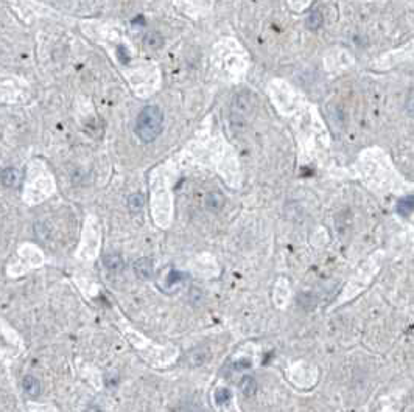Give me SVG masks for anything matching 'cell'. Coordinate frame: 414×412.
Returning a JSON list of instances; mask_svg holds the SVG:
<instances>
[{
    "instance_id": "6da1fadb",
    "label": "cell",
    "mask_w": 414,
    "mask_h": 412,
    "mask_svg": "<svg viewBox=\"0 0 414 412\" xmlns=\"http://www.w3.org/2000/svg\"><path fill=\"white\" fill-rule=\"evenodd\" d=\"M163 114L157 106H147L139 115L136 132L143 142H153L162 131Z\"/></svg>"
},
{
    "instance_id": "7a4b0ae2",
    "label": "cell",
    "mask_w": 414,
    "mask_h": 412,
    "mask_svg": "<svg viewBox=\"0 0 414 412\" xmlns=\"http://www.w3.org/2000/svg\"><path fill=\"white\" fill-rule=\"evenodd\" d=\"M134 272L137 274V277L147 280V279H151L153 274H154V264H153V260L151 258H139L136 263H134Z\"/></svg>"
},
{
    "instance_id": "3957f363",
    "label": "cell",
    "mask_w": 414,
    "mask_h": 412,
    "mask_svg": "<svg viewBox=\"0 0 414 412\" xmlns=\"http://www.w3.org/2000/svg\"><path fill=\"white\" fill-rule=\"evenodd\" d=\"M223 205H224V196L221 193L214 192V193L207 195V198H205V207L209 209V210L218 212L223 207Z\"/></svg>"
},
{
    "instance_id": "277c9868",
    "label": "cell",
    "mask_w": 414,
    "mask_h": 412,
    "mask_svg": "<svg viewBox=\"0 0 414 412\" xmlns=\"http://www.w3.org/2000/svg\"><path fill=\"white\" fill-rule=\"evenodd\" d=\"M103 263H105L106 269H109V271H118V269H121V267H123V258L117 252H111V254L105 255V258H103Z\"/></svg>"
},
{
    "instance_id": "5b68a950",
    "label": "cell",
    "mask_w": 414,
    "mask_h": 412,
    "mask_svg": "<svg viewBox=\"0 0 414 412\" xmlns=\"http://www.w3.org/2000/svg\"><path fill=\"white\" fill-rule=\"evenodd\" d=\"M22 386H24V390H25V392L30 397H37L40 394V383H39V380H36L31 375H28V377L24 378Z\"/></svg>"
},
{
    "instance_id": "8992f818",
    "label": "cell",
    "mask_w": 414,
    "mask_h": 412,
    "mask_svg": "<svg viewBox=\"0 0 414 412\" xmlns=\"http://www.w3.org/2000/svg\"><path fill=\"white\" fill-rule=\"evenodd\" d=\"M20 180V174L16 168H5L2 173V184L5 187H16Z\"/></svg>"
},
{
    "instance_id": "52a82bcc",
    "label": "cell",
    "mask_w": 414,
    "mask_h": 412,
    "mask_svg": "<svg viewBox=\"0 0 414 412\" xmlns=\"http://www.w3.org/2000/svg\"><path fill=\"white\" fill-rule=\"evenodd\" d=\"M240 389H241V392L246 395V397H253L256 392H257V381L254 377H244L240 383Z\"/></svg>"
},
{
    "instance_id": "ba28073f",
    "label": "cell",
    "mask_w": 414,
    "mask_h": 412,
    "mask_svg": "<svg viewBox=\"0 0 414 412\" xmlns=\"http://www.w3.org/2000/svg\"><path fill=\"white\" fill-rule=\"evenodd\" d=\"M397 212L402 215V216H408L414 212V198L412 196H406L403 199L399 201L397 204Z\"/></svg>"
},
{
    "instance_id": "9c48e42d",
    "label": "cell",
    "mask_w": 414,
    "mask_h": 412,
    "mask_svg": "<svg viewBox=\"0 0 414 412\" xmlns=\"http://www.w3.org/2000/svg\"><path fill=\"white\" fill-rule=\"evenodd\" d=\"M298 303L304 308V310H313L315 305H316V297L310 293H301L298 296Z\"/></svg>"
},
{
    "instance_id": "30bf717a",
    "label": "cell",
    "mask_w": 414,
    "mask_h": 412,
    "mask_svg": "<svg viewBox=\"0 0 414 412\" xmlns=\"http://www.w3.org/2000/svg\"><path fill=\"white\" fill-rule=\"evenodd\" d=\"M232 398V394H231V390L229 389H217V392H215V401L218 406H223V404H227L231 401Z\"/></svg>"
},
{
    "instance_id": "8fae6325",
    "label": "cell",
    "mask_w": 414,
    "mask_h": 412,
    "mask_svg": "<svg viewBox=\"0 0 414 412\" xmlns=\"http://www.w3.org/2000/svg\"><path fill=\"white\" fill-rule=\"evenodd\" d=\"M143 196L140 193H136V195H131L130 199H128V205H130V210L131 212H139L142 207H143Z\"/></svg>"
},
{
    "instance_id": "7c38bea8",
    "label": "cell",
    "mask_w": 414,
    "mask_h": 412,
    "mask_svg": "<svg viewBox=\"0 0 414 412\" xmlns=\"http://www.w3.org/2000/svg\"><path fill=\"white\" fill-rule=\"evenodd\" d=\"M162 37H160V34H157V33H151V34H148L147 37H145V45L147 47H150V49H160V45H162Z\"/></svg>"
},
{
    "instance_id": "4fadbf2b",
    "label": "cell",
    "mask_w": 414,
    "mask_h": 412,
    "mask_svg": "<svg viewBox=\"0 0 414 412\" xmlns=\"http://www.w3.org/2000/svg\"><path fill=\"white\" fill-rule=\"evenodd\" d=\"M321 24H322V14L319 11H313L312 14H310V17L307 19V25H308V28H312V30L319 28Z\"/></svg>"
},
{
    "instance_id": "5bb4252c",
    "label": "cell",
    "mask_w": 414,
    "mask_h": 412,
    "mask_svg": "<svg viewBox=\"0 0 414 412\" xmlns=\"http://www.w3.org/2000/svg\"><path fill=\"white\" fill-rule=\"evenodd\" d=\"M405 108H406V112L409 115H414V89L408 94L406 97V103H405Z\"/></svg>"
},
{
    "instance_id": "9a60e30c",
    "label": "cell",
    "mask_w": 414,
    "mask_h": 412,
    "mask_svg": "<svg viewBox=\"0 0 414 412\" xmlns=\"http://www.w3.org/2000/svg\"><path fill=\"white\" fill-rule=\"evenodd\" d=\"M250 365H251V362H250V361L243 359V361H238V362L234 365V369H235V370H240V369H246V367H250Z\"/></svg>"
},
{
    "instance_id": "2e32d148",
    "label": "cell",
    "mask_w": 414,
    "mask_h": 412,
    "mask_svg": "<svg viewBox=\"0 0 414 412\" xmlns=\"http://www.w3.org/2000/svg\"><path fill=\"white\" fill-rule=\"evenodd\" d=\"M181 277H182V276H181L179 272H172V274H170V279H169V282H170V283H172V282H176V280H179Z\"/></svg>"
},
{
    "instance_id": "e0dca14e",
    "label": "cell",
    "mask_w": 414,
    "mask_h": 412,
    "mask_svg": "<svg viewBox=\"0 0 414 412\" xmlns=\"http://www.w3.org/2000/svg\"><path fill=\"white\" fill-rule=\"evenodd\" d=\"M88 412H100V410H98V409H89Z\"/></svg>"
}]
</instances>
